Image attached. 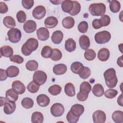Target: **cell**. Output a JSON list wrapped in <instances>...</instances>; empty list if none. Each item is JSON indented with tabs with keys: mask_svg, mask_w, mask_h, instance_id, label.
<instances>
[{
	"mask_svg": "<svg viewBox=\"0 0 123 123\" xmlns=\"http://www.w3.org/2000/svg\"><path fill=\"white\" fill-rule=\"evenodd\" d=\"M38 63L35 60H29L25 64L26 68L30 71H34L37 69Z\"/></svg>",
	"mask_w": 123,
	"mask_h": 123,
	"instance_id": "36",
	"label": "cell"
},
{
	"mask_svg": "<svg viewBox=\"0 0 123 123\" xmlns=\"http://www.w3.org/2000/svg\"><path fill=\"white\" fill-rule=\"evenodd\" d=\"M34 1L33 0H22V6L26 9H31L34 5Z\"/></svg>",
	"mask_w": 123,
	"mask_h": 123,
	"instance_id": "50",
	"label": "cell"
},
{
	"mask_svg": "<svg viewBox=\"0 0 123 123\" xmlns=\"http://www.w3.org/2000/svg\"><path fill=\"white\" fill-rule=\"evenodd\" d=\"M117 102L119 105L121 106H123V94H121L120 96L118 98Z\"/></svg>",
	"mask_w": 123,
	"mask_h": 123,
	"instance_id": "56",
	"label": "cell"
},
{
	"mask_svg": "<svg viewBox=\"0 0 123 123\" xmlns=\"http://www.w3.org/2000/svg\"><path fill=\"white\" fill-rule=\"evenodd\" d=\"M105 96L108 98H115L118 94L117 90L114 89H109L104 93Z\"/></svg>",
	"mask_w": 123,
	"mask_h": 123,
	"instance_id": "44",
	"label": "cell"
},
{
	"mask_svg": "<svg viewBox=\"0 0 123 123\" xmlns=\"http://www.w3.org/2000/svg\"><path fill=\"white\" fill-rule=\"evenodd\" d=\"M0 107H2V106L4 105L6 103V102H7V100L6 99V98L0 97Z\"/></svg>",
	"mask_w": 123,
	"mask_h": 123,
	"instance_id": "57",
	"label": "cell"
},
{
	"mask_svg": "<svg viewBox=\"0 0 123 123\" xmlns=\"http://www.w3.org/2000/svg\"><path fill=\"white\" fill-rule=\"evenodd\" d=\"M110 3V10L113 13H116L119 12L121 8V4L119 1L117 0H112L109 1Z\"/></svg>",
	"mask_w": 123,
	"mask_h": 123,
	"instance_id": "32",
	"label": "cell"
},
{
	"mask_svg": "<svg viewBox=\"0 0 123 123\" xmlns=\"http://www.w3.org/2000/svg\"><path fill=\"white\" fill-rule=\"evenodd\" d=\"M22 106L25 109L31 108L34 105V101L33 99L30 98L26 97L24 98L21 101Z\"/></svg>",
	"mask_w": 123,
	"mask_h": 123,
	"instance_id": "38",
	"label": "cell"
},
{
	"mask_svg": "<svg viewBox=\"0 0 123 123\" xmlns=\"http://www.w3.org/2000/svg\"><path fill=\"white\" fill-rule=\"evenodd\" d=\"M3 23L6 27L11 29L13 28L16 25V23L14 18L10 16H7L4 18Z\"/></svg>",
	"mask_w": 123,
	"mask_h": 123,
	"instance_id": "28",
	"label": "cell"
},
{
	"mask_svg": "<svg viewBox=\"0 0 123 123\" xmlns=\"http://www.w3.org/2000/svg\"><path fill=\"white\" fill-rule=\"evenodd\" d=\"M89 11L93 16H102L106 12V6L103 3H94L91 4Z\"/></svg>",
	"mask_w": 123,
	"mask_h": 123,
	"instance_id": "3",
	"label": "cell"
},
{
	"mask_svg": "<svg viewBox=\"0 0 123 123\" xmlns=\"http://www.w3.org/2000/svg\"><path fill=\"white\" fill-rule=\"evenodd\" d=\"M46 13L45 8L42 5H39L34 9L32 12V15L35 19L40 20L45 16Z\"/></svg>",
	"mask_w": 123,
	"mask_h": 123,
	"instance_id": "8",
	"label": "cell"
},
{
	"mask_svg": "<svg viewBox=\"0 0 123 123\" xmlns=\"http://www.w3.org/2000/svg\"><path fill=\"white\" fill-rule=\"evenodd\" d=\"M12 88L18 94H23L25 90L24 84L19 80L14 81L12 84Z\"/></svg>",
	"mask_w": 123,
	"mask_h": 123,
	"instance_id": "11",
	"label": "cell"
},
{
	"mask_svg": "<svg viewBox=\"0 0 123 123\" xmlns=\"http://www.w3.org/2000/svg\"><path fill=\"white\" fill-rule=\"evenodd\" d=\"M5 96L7 101L15 102L18 99V94L15 92L12 88L9 89L6 91Z\"/></svg>",
	"mask_w": 123,
	"mask_h": 123,
	"instance_id": "20",
	"label": "cell"
},
{
	"mask_svg": "<svg viewBox=\"0 0 123 123\" xmlns=\"http://www.w3.org/2000/svg\"><path fill=\"white\" fill-rule=\"evenodd\" d=\"M74 3V8L73 10L69 13L71 15L74 16L78 14L81 10V5L77 1H73Z\"/></svg>",
	"mask_w": 123,
	"mask_h": 123,
	"instance_id": "43",
	"label": "cell"
},
{
	"mask_svg": "<svg viewBox=\"0 0 123 123\" xmlns=\"http://www.w3.org/2000/svg\"><path fill=\"white\" fill-rule=\"evenodd\" d=\"M70 111L75 116L80 117L84 111V107L82 105L76 104L72 106Z\"/></svg>",
	"mask_w": 123,
	"mask_h": 123,
	"instance_id": "14",
	"label": "cell"
},
{
	"mask_svg": "<svg viewBox=\"0 0 123 123\" xmlns=\"http://www.w3.org/2000/svg\"><path fill=\"white\" fill-rule=\"evenodd\" d=\"M64 92L69 97H74L75 95V87L71 83H67L64 86Z\"/></svg>",
	"mask_w": 123,
	"mask_h": 123,
	"instance_id": "27",
	"label": "cell"
},
{
	"mask_svg": "<svg viewBox=\"0 0 123 123\" xmlns=\"http://www.w3.org/2000/svg\"><path fill=\"white\" fill-rule=\"evenodd\" d=\"M112 119L115 123H122L123 122V112L121 111H116L112 114Z\"/></svg>",
	"mask_w": 123,
	"mask_h": 123,
	"instance_id": "33",
	"label": "cell"
},
{
	"mask_svg": "<svg viewBox=\"0 0 123 123\" xmlns=\"http://www.w3.org/2000/svg\"><path fill=\"white\" fill-rule=\"evenodd\" d=\"M8 77L7 74L6 70H3L2 69H0V80L1 81L5 80Z\"/></svg>",
	"mask_w": 123,
	"mask_h": 123,
	"instance_id": "54",
	"label": "cell"
},
{
	"mask_svg": "<svg viewBox=\"0 0 123 123\" xmlns=\"http://www.w3.org/2000/svg\"><path fill=\"white\" fill-rule=\"evenodd\" d=\"M63 37V33L60 30H56L52 33L51 38L53 43L55 44H59L62 41Z\"/></svg>",
	"mask_w": 123,
	"mask_h": 123,
	"instance_id": "17",
	"label": "cell"
},
{
	"mask_svg": "<svg viewBox=\"0 0 123 123\" xmlns=\"http://www.w3.org/2000/svg\"><path fill=\"white\" fill-rule=\"evenodd\" d=\"M88 23L86 21H82L78 25L77 28L78 31L82 33H85L88 29Z\"/></svg>",
	"mask_w": 123,
	"mask_h": 123,
	"instance_id": "45",
	"label": "cell"
},
{
	"mask_svg": "<svg viewBox=\"0 0 123 123\" xmlns=\"http://www.w3.org/2000/svg\"><path fill=\"white\" fill-rule=\"evenodd\" d=\"M74 20L71 16H67L64 18L62 21V26L67 29H70L74 25Z\"/></svg>",
	"mask_w": 123,
	"mask_h": 123,
	"instance_id": "25",
	"label": "cell"
},
{
	"mask_svg": "<svg viewBox=\"0 0 123 123\" xmlns=\"http://www.w3.org/2000/svg\"><path fill=\"white\" fill-rule=\"evenodd\" d=\"M52 53V48L49 46H45L42 49L41 55L44 58H49L51 56Z\"/></svg>",
	"mask_w": 123,
	"mask_h": 123,
	"instance_id": "35",
	"label": "cell"
},
{
	"mask_svg": "<svg viewBox=\"0 0 123 123\" xmlns=\"http://www.w3.org/2000/svg\"><path fill=\"white\" fill-rule=\"evenodd\" d=\"M79 119V117H77L74 115L70 111L66 115V119L70 123H77Z\"/></svg>",
	"mask_w": 123,
	"mask_h": 123,
	"instance_id": "46",
	"label": "cell"
},
{
	"mask_svg": "<svg viewBox=\"0 0 123 123\" xmlns=\"http://www.w3.org/2000/svg\"><path fill=\"white\" fill-rule=\"evenodd\" d=\"M39 88V85L33 80L29 83L27 86V90L31 93H35L37 92Z\"/></svg>",
	"mask_w": 123,
	"mask_h": 123,
	"instance_id": "40",
	"label": "cell"
},
{
	"mask_svg": "<svg viewBox=\"0 0 123 123\" xmlns=\"http://www.w3.org/2000/svg\"><path fill=\"white\" fill-rule=\"evenodd\" d=\"M92 92L93 94L97 97H101L104 93V88L101 84H96L92 88Z\"/></svg>",
	"mask_w": 123,
	"mask_h": 123,
	"instance_id": "26",
	"label": "cell"
},
{
	"mask_svg": "<svg viewBox=\"0 0 123 123\" xmlns=\"http://www.w3.org/2000/svg\"><path fill=\"white\" fill-rule=\"evenodd\" d=\"M91 74V70L87 67L84 66L81 69L80 72L79 73V76L84 79L87 78Z\"/></svg>",
	"mask_w": 123,
	"mask_h": 123,
	"instance_id": "42",
	"label": "cell"
},
{
	"mask_svg": "<svg viewBox=\"0 0 123 123\" xmlns=\"http://www.w3.org/2000/svg\"><path fill=\"white\" fill-rule=\"evenodd\" d=\"M92 26L94 29H98L100 28H101L102 26L101 25L99 19H94L92 23Z\"/></svg>",
	"mask_w": 123,
	"mask_h": 123,
	"instance_id": "53",
	"label": "cell"
},
{
	"mask_svg": "<svg viewBox=\"0 0 123 123\" xmlns=\"http://www.w3.org/2000/svg\"><path fill=\"white\" fill-rule=\"evenodd\" d=\"M58 23L57 18L54 16H49L46 18L44 21L45 26L49 28H52L55 27Z\"/></svg>",
	"mask_w": 123,
	"mask_h": 123,
	"instance_id": "15",
	"label": "cell"
},
{
	"mask_svg": "<svg viewBox=\"0 0 123 123\" xmlns=\"http://www.w3.org/2000/svg\"><path fill=\"white\" fill-rule=\"evenodd\" d=\"M92 117L94 123H104L106 119L105 113L101 110L95 111L93 114Z\"/></svg>",
	"mask_w": 123,
	"mask_h": 123,
	"instance_id": "9",
	"label": "cell"
},
{
	"mask_svg": "<svg viewBox=\"0 0 123 123\" xmlns=\"http://www.w3.org/2000/svg\"><path fill=\"white\" fill-rule=\"evenodd\" d=\"M33 79L34 81L39 86H41L46 82L47 79V75L44 72L38 70L34 73Z\"/></svg>",
	"mask_w": 123,
	"mask_h": 123,
	"instance_id": "6",
	"label": "cell"
},
{
	"mask_svg": "<svg viewBox=\"0 0 123 123\" xmlns=\"http://www.w3.org/2000/svg\"><path fill=\"white\" fill-rule=\"evenodd\" d=\"M67 66L64 64H56L53 68V72L56 75H62L67 71Z\"/></svg>",
	"mask_w": 123,
	"mask_h": 123,
	"instance_id": "19",
	"label": "cell"
},
{
	"mask_svg": "<svg viewBox=\"0 0 123 123\" xmlns=\"http://www.w3.org/2000/svg\"><path fill=\"white\" fill-rule=\"evenodd\" d=\"M91 90V86L87 82L84 81L80 85V92L88 95Z\"/></svg>",
	"mask_w": 123,
	"mask_h": 123,
	"instance_id": "31",
	"label": "cell"
},
{
	"mask_svg": "<svg viewBox=\"0 0 123 123\" xmlns=\"http://www.w3.org/2000/svg\"><path fill=\"white\" fill-rule=\"evenodd\" d=\"M83 67L84 66L82 63L78 62H75L71 64V70L73 73L75 74H79Z\"/></svg>",
	"mask_w": 123,
	"mask_h": 123,
	"instance_id": "34",
	"label": "cell"
},
{
	"mask_svg": "<svg viewBox=\"0 0 123 123\" xmlns=\"http://www.w3.org/2000/svg\"><path fill=\"white\" fill-rule=\"evenodd\" d=\"M88 95H86L79 92L77 95V98L79 101H84L86 100L88 98Z\"/></svg>",
	"mask_w": 123,
	"mask_h": 123,
	"instance_id": "52",
	"label": "cell"
},
{
	"mask_svg": "<svg viewBox=\"0 0 123 123\" xmlns=\"http://www.w3.org/2000/svg\"><path fill=\"white\" fill-rule=\"evenodd\" d=\"M6 73L8 77H14L19 74V69L15 66H10L6 69Z\"/></svg>",
	"mask_w": 123,
	"mask_h": 123,
	"instance_id": "29",
	"label": "cell"
},
{
	"mask_svg": "<svg viewBox=\"0 0 123 123\" xmlns=\"http://www.w3.org/2000/svg\"><path fill=\"white\" fill-rule=\"evenodd\" d=\"M37 35L38 39L41 41L47 40L49 37V31L45 27H40L37 31Z\"/></svg>",
	"mask_w": 123,
	"mask_h": 123,
	"instance_id": "10",
	"label": "cell"
},
{
	"mask_svg": "<svg viewBox=\"0 0 123 123\" xmlns=\"http://www.w3.org/2000/svg\"><path fill=\"white\" fill-rule=\"evenodd\" d=\"M110 57V51L107 48H104L101 49L98 52V58L102 62L107 61Z\"/></svg>",
	"mask_w": 123,
	"mask_h": 123,
	"instance_id": "16",
	"label": "cell"
},
{
	"mask_svg": "<svg viewBox=\"0 0 123 123\" xmlns=\"http://www.w3.org/2000/svg\"><path fill=\"white\" fill-rule=\"evenodd\" d=\"M84 57L87 61H92L95 59L96 53L92 49H87L84 53Z\"/></svg>",
	"mask_w": 123,
	"mask_h": 123,
	"instance_id": "39",
	"label": "cell"
},
{
	"mask_svg": "<svg viewBox=\"0 0 123 123\" xmlns=\"http://www.w3.org/2000/svg\"><path fill=\"white\" fill-rule=\"evenodd\" d=\"M16 104L14 102L7 101L4 105L3 111L5 114H11L15 110Z\"/></svg>",
	"mask_w": 123,
	"mask_h": 123,
	"instance_id": "18",
	"label": "cell"
},
{
	"mask_svg": "<svg viewBox=\"0 0 123 123\" xmlns=\"http://www.w3.org/2000/svg\"><path fill=\"white\" fill-rule=\"evenodd\" d=\"M107 86L112 88L116 86L118 79L116 74V72L113 68H110L105 71L103 74Z\"/></svg>",
	"mask_w": 123,
	"mask_h": 123,
	"instance_id": "2",
	"label": "cell"
},
{
	"mask_svg": "<svg viewBox=\"0 0 123 123\" xmlns=\"http://www.w3.org/2000/svg\"><path fill=\"white\" fill-rule=\"evenodd\" d=\"M24 31L27 33H31L34 32L37 28L36 23L32 20H28L25 22L24 25Z\"/></svg>",
	"mask_w": 123,
	"mask_h": 123,
	"instance_id": "12",
	"label": "cell"
},
{
	"mask_svg": "<svg viewBox=\"0 0 123 123\" xmlns=\"http://www.w3.org/2000/svg\"><path fill=\"white\" fill-rule=\"evenodd\" d=\"M62 11L66 13H70L73 9V1L70 0H65L62 1Z\"/></svg>",
	"mask_w": 123,
	"mask_h": 123,
	"instance_id": "21",
	"label": "cell"
},
{
	"mask_svg": "<svg viewBox=\"0 0 123 123\" xmlns=\"http://www.w3.org/2000/svg\"><path fill=\"white\" fill-rule=\"evenodd\" d=\"M44 120L43 115L38 111L33 112L31 116V122L33 123H42Z\"/></svg>",
	"mask_w": 123,
	"mask_h": 123,
	"instance_id": "30",
	"label": "cell"
},
{
	"mask_svg": "<svg viewBox=\"0 0 123 123\" xmlns=\"http://www.w3.org/2000/svg\"><path fill=\"white\" fill-rule=\"evenodd\" d=\"M38 47V42L34 38H30L22 46L21 51L25 56H29L32 52L36 50Z\"/></svg>",
	"mask_w": 123,
	"mask_h": 123,
	"instance_id": "1",
	"label": "cell"
},
{
	"mask_svg": "<svg viewBox=\"0 0 123 123\" xmlns=\"http://www.w3.org/2000/svg\"><path fill=\"white\" fill-rule=\"evenodd\" d=\"M8 40L12 43H15L18 42L21 38L22 33L18 28H11L7 33Z\"/></svg>",
	"mask_w": 123,
	"mask_h": 123,
	"instance_id": "5",
	"label": "cell"
},
{
	"mask_svg": "<svg viewBox=\"0 0 123 123\" xmlns=\"http://www.w3.org/2000/svg\"><path fill=\"white\" fill-rule=\"evenodd\" d=\"M123 56L122 55L121 57H119L117 59V64L121 67H123Z\"/></svg>",
	"mask_w": 123,
	"mask_h": 123,
	"instance_id": "55",
	"label": "cell"
},
{
	"mask_svg": "<svg viewBox=\"0 0 123 123\" xmlns=\"http://www.w3.org/2000/svg\"><path fill=\"white\" fill-rule=\"evenodd\" d=\"M37 102L38 105L41 107H46L49 104L50 99L45 94H40L37 98Z\"/></svg>",
	"mask_w": 123,
	"mask_h": 123,
	"instance_id": "13",
	"label": "cell"
},
{
	"mask_svg": "<svg viewBox=\"0 0 123 123\" xmlns=\"http://www.w3.org/2000/svg\"><path fill=\"white\" fill-rule=\"evenodd\" d=\"M62 53L58 49H52V53L50 57L51 59L54 61H58L62 58Z\"/></svg>",
	"mask_w": 123,
	"mask_h": 123,
	"instance_id": "41",
	"label": "cell"
},
{
	"mask_svg": "<svg viewBox=\"0 0 123 123\" xmlns=\"http://www.w3.org/2000/svg\"><path fill=\"white\" fill-rule=\"evenodd\" d=\"M16 18L19 23H24L26 19L25 13L23 11H19L16 14Z\"/></svg>",
	"mask_w": 123,
	"mask_h": 123,
	"instance_id": "48",
	"label": "cell"
},
{
	"mask_svg": "<svg viewBox=\"0 0 123 123\" xmlns=\"http://www.w3.org/2000/svg\"><path fill=\"white\" fill-rule=\"evenodd\" d=\"M48 91L49 94L53 96H56L60 94L62 91V87L58 85H54L50 86L49 89Z\"/></svg>",
	"mask_w": 123,
	"mask_h": 123,
	"instance_id": "37",
	"label": "cell"
},
{
	"mask_svg": "<svg viewBox=\"0 0 123 123\" xmlns=\"http://www.w3.org/2000/svg\"><path fill=\"white\" fill-rule=\"evenodd\" d=\"M99 20L102 26H108L111 22V18L110 16L106 14L102 15Z\"/></svg>",
	"mask_w": 123,
	"mask_h": 123,
	"instance_id": "47",
	"label": "cell"
},
{
	"mask_svg": "<svg viewBox=\"0 0 123 123\" xmlns=\"http://www.w3.org/2000/svg\"><path fill=\"white\" fill-rule=\"evenodd\" d=\"M10 60L11 62L18 64H21L24 62V58L19 55H14L10 57Z\"/></svg>",
	"mask_w": 123,
	"mask_h": 123,
	"instance_id": "49",
	"label": "cell"
},
{
	"mask_svg": "<svg viewBox=\"0 0 123 123\" xmlns=\"http://www.w3.org/2000/svg\"><path fill=\"white\" fill-rule=\"evenodd\" d=\"M79 42L80 47L83 49L86 50L90 47L89 38L86 35H82L80 37Z\"/></svg>",
	"mask_w": 123,
	"mask_h": 123,
	"instance_id": "22",
	"label": "cell"
},
{
	"mask_svg": "<svg viewBox=\"0 0 123 123\" xmlns=\"http://www.w3.org/2000/svg\"><path fill=\"white\" fill-rule=\"evenodd\" d=\"M64 111L63 106L59 103H55L53 104L50 108L51 114L56 117L62 116Z\"/></svg>",
	"mask_w": 123,
	"mask_h": 123,
	"instance_id": "7",
	"label": "cell"
},
{
	"mask_svg": "<svg viewBox=\"0 0 123 123\" xmlns=\"http://www.w3.org/2000/svg\"><path fill=\"white\" fill-rule=\"evenodd\" d=\"M8 11V8L6 3L4 2H0V12L1 13H5Z\"/></svg>",
	"mask_w": 123,
	"mask_h": 123,
	"instance_id": "51",
	"label": "cell"
},
{
	"mask_svg": "<svg viewBox=\"0 0 123 123\" xmlns=\"http://www.w3.org/2000/svg\"><path fill=\"white\" fill-rule=\"evenodd\" d=\"M111 38L110 33L104 30L97 33L95 35V40L98 44H103L107 43Z\"/></svg>",
	"mask_w": 123,
	"mask_h": 123,
	"instance_id": "4",
	"label": "cell"
},
{
	"mask_svg": "<svg viewBox=\"0 0 123 123\" xmlns=\"http://www.w3.org/2000/svg\"><path fill=\"white\" fill-rule=\"evenodd\" d=\"M50 2H52L53 4H55V5H57V4H59L61 2H62V1H57V0H55V1H51V0H50Z\"/></svg>",
	"mask_w": 123,
	"mask_h": 123,
	"instance_id": "58",
	"label": "cell"
},
{
	"mask_svg": "<svg viewBox=\"0 0 123 123\" xmlns=\"http://www.w3.org/2000/svg\"><path fill=\"white\" fill-rule=\"evenodd\" d=\"M65 49L69 52L74 51L76 49L75 41L72 38L67 39L65 42Z\"/></svg>",
	"mask_w": 123,
	"mask_h": 123,
	"instance_id": "24",
	"label": "cell"
},
{
	"mask_svg": "<svg viewBox=\"0 0 123 123\" xmlns=\"http://www.w3.org/2000/svg\"><path fill=\"white\" fill-rule=\"evenodd\" d=\"M1 56L5 57H11L13 54V49L9 46H4L0 48Z\"/></svg>",
	"mask_w": 123,
	"mask_h": 123,
	"instance_id": "23",
	"label": "cell"
}]
</instances>
